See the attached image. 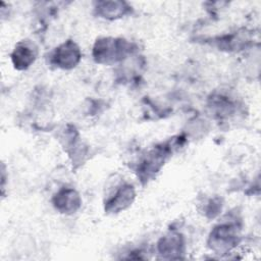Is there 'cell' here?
I'll return each mask as SVG.
<instances>
[{
  "label": "cell",
  "instance_id": "obj_1",
  "mask_svg": "<svg viewBox=\"0 0 261 261\" xmlns=\"http://www.w3.org/2000/svg\"><path fill=\"white\" fill-rule=\"evenodd\" d=\"M80 58L79 49L72 43H67L62 45L56 51L54 55L55 63L61 67H69L73 66Z\"/></svg>",
  "mask_w": 261,
  "mask_h": 261
},
{
  "label": "cell",
  "instance_id": "obj_2",
  "mask_svg": "<svg viewBox=\"0 0 261 261\" xmlns=\"http://www.w3.org/2000/svg\"><path fill=\"white\" fill-rule=\"evenodd\" d=\"M233 238L234 236L232 234L231 228L229 226H219L218 228H215L211 233V241L213 245L212 248L217 251L229 250L234 243Z\"/></svg>",
  "mask_w": 261,
  "mask_h": 261
},
{
  "label": "cell",
  "instance_id": "obj_3",
  "mask_svg": "<svg viewBox=\"0 0 261 261\" xmlns=\"http://www.w3.org/2000/svg\"><path fill=\"white\" fill-rule=\"evenodd\" d=\"M134 196H135V193H134L133 187L125 186L121 188L115 194V196L107 203V210L119 211L121 209H124L127 205H129Z\"/></svg>",
  "mask_w": 261,
  "mask_h": 261
},
{
  "label": "cell",
  "instance_id": "obj_4",
  "mask_svg": "<svg viewBox=\"0 0 261 261\" xmlns=\"http://www.w3.org/2000/svg\"><path fill=\"white\" fill-rule=\"evenodd\" d=\"M79 197L74 191H63L56 197L55 205L62 211H74L79 207Z\"/></svg>",
  "mask_w": 261,
  "mask_h": 261
},
{
  "label": "cell",
  "instance_id": "obj_5",
  "mask_svg": "<svg viewBox=\"0 0 261 261\" xmlns=\"http://www.w3.org/2000/svg\"><path fill=\"white\" fill-rule=\"evenodd\" d=\"M12 58L15 65H21V67H27L32 61H34V53L28 46L20 45L15 49Z\"/></svg>",
  "mask_w": 261,
  "mask_h": 261
},
{
  "label": "cell",
  "instance_id": "obj_6",
  "mask_svg": "<svg viewBox=\"0 0 261 261\" xmlns=\"http://www.w3.org/2000/svg\"><path fill=\"white\" fill-rule=\"evenodd\" d=\"M181 245L182 243L180 242V239L177 236L165 238L164 240H162V243L160 244L161 254L170 255V257H173L174 254H179Z\"/></svg>",
  "mask_w": 261,
  "mask_h": 261
}]
</instances>
